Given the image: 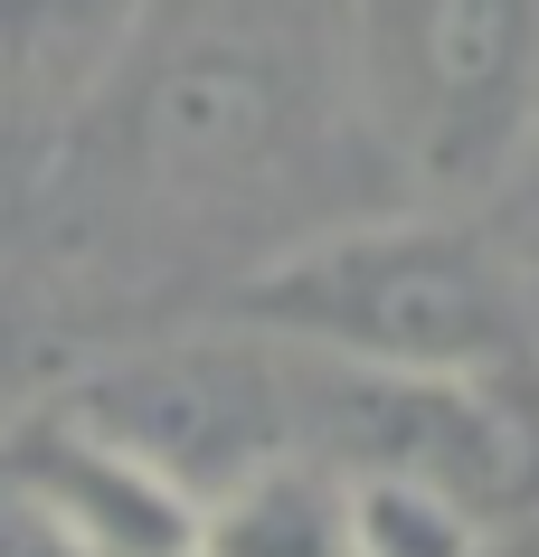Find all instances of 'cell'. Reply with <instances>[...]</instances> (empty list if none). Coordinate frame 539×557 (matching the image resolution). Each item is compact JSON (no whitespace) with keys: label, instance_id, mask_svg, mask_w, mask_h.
Masks as SVG:
<instances>
[{"label":"cell","instance_id":"8992f818","mask_svg":"<svg viewBox=\"0 0 539 557\" xmlns=\"http://www.w3.org/2000/svg\"><path fill=\"white\" fill-rule=\"evenodd\" d=\"M143 161L171 189H256L284 161V76L246 48H189L143 95Z\"/></svg>","mask_w":539,"mask_h":557},{"label":"cell","instance_id":"5b68a950","mask_svg":"<svg viewBox=\"0 0 539 557\" xmlns=\"http://www.w3.org/2000/svg\"><path fill=\"white\" fill-rule=\"evenodd\" d=\"M0 482L76 557H189L199 539V510L151 463H133L114 435H95L66 397L0 416Z\"/></svg>","mask_w":539,"mask_h":557},{"label":"cell","instance_id":"3957f363","mask_svg":"<svg viewBox=\"0 0 539 557\" xmlns=\"http://www.w3.org/2000/svg\"><path fill=\"white\" fill-rule=\"evenodd\" d=\"M66 407L199 510L228 482L303 454V359L228 322V331H199V341L105 359L66 387Z\"/></svg>","mask_w":539,"mask_h":557},{"label":"cell","instance_id":"30bf717a","mask_svg":"<svg viewBox=\"0 0 539 557\" xmlns=\"http://www.w3.org/2000/svg\"><path fill=\"white\" fill-rule=\"evenodd\" d=\"M0 557H76V548H66L58 529H48V520L29 510V500L0 482Z\"/></svg>","mask_w":539,"mask_h":557},{"label":"cell","instance_id":"7a4b0ae2","mask_svg":"<svg viewBox=\"0 0 539 557\" xmlns=\"http://www.w3.org/2000/svg\"><path fill=\"white\" fill-rule=\"evenodd\" d=\"M351 104L407 199L502 189L539 143V0H351Z\"/></svg>","mask_w":539,"mask_h":557},{"label":"cell","instance_id":"9c48e42d","mask_svg":"<svg viewBox=\"0 0 539 557\" xmlns=\"http://www.w3.org/2000/svg\"><path fill=\"white\" fill-rule=\"evenodd\" d=\"M341 548L351 557H492V529L407 472H341Z\"/></svg>","mask_w":539,"mask_h":557},{"label":"cell","instance_id":"6da1fadb","mask_svg":"<svg viewBox=\"0 0 539 557\" xmlns=\"http://www.w3.org/2000/svg\"><path fill=\"white\" fill-rule=\"evenodd\" d=\"M228 322L351 379H492L530 369V322L502 256L445 208L341 218L237 284Z\"/></svg>","mask_w":539,"mask_h":557},{"label":"cell","instance_id":"52a82bcc","mask_svg":"<svg viewBox=\"0 0 539 557\" xmlns=\"http://www.w3.org/2000/svg\"><path fill=\"white\" fill-rule=\"evenodd\" d=\"M151 0H0V143L66 123L143 38Z\"/></svg>","mask_w":539,"mask_h":557},{"label":"cell","instance_id":"8fae6325","mask_svg":"<svg viewBox=\"0 0 539 557\" xmlns=\"http://www.w3.org/2000/svg\"><path fill=\"white\" fill-rule=\"evenodd\" d=\"M10 379H20V312L0 294V416H10Z\"/></svg>","mask_w":539,"mask_h":557},{"label":"cell","instance_id":"ba28073f","mask_svg":"<svg viewBox=\"0 0 539 557\" xmlns=\"http://www.w3.org/2000/svg\"><path fill=\"white\" fill-rule=\"evenodd\" d=\"M189 557H351L341 548V472L322 454H284V463L228 482L218 500H199Z\"/></svg>","mask_w":539,"mask_h":557},{"label":"cell","instance_id":"277c9868","mask_svg":"<svg viewBox=\"0 0 539 557\" xmlns=\"http://www.w3.org/2000/svg\"><path fill=\"white\" fill-rule=\"evenodd\" d=\"M303 454L331 472H407L482 529L539 510V379H351L303 359Z\"/></svg>","mask_w":539,"mask_h":557}]
</instances>
